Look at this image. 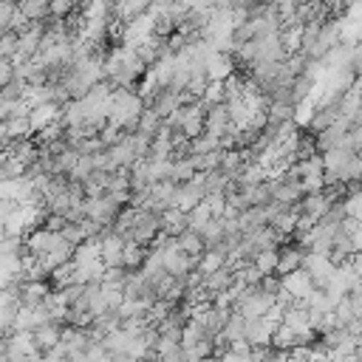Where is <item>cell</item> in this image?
<instances>
[{
    "label": "cell",
    "instance_id": "obj_6",
    "mask_svg": "<svg viewBox=\"0 0 362 362\" xmlns=\"http://www.w3.org/2000/svg\"><path fill=\"white\" fill-rule=\"evenodd\" d=\"M223 266H229V252H226V243L223 246H218V249H206L204 255H201V260H198V272L206 277V274H215V272H221Z\"/></svg>",
    "mask_w": 362,
    "mask_h": 362
},
{
    "label": "cell",
    "instance_id": "obj_4",
    "mask_svg": "<svg viewBox=\"0 0 362 362\" xmlns=\"http://www.w3.org/2000/svg\"><path fill=\"white\" fill-rule=\"evenodd\" d=\"M59 119H62V107H59L57 102L37 105V107H31V113H28V122H31V130H34V133H40V130L57 124Z\"/></svg>",
    "mask_w": 362,
    "mask_h": 362
},
{
    "label": "cell",
    "instance_id": "obj_12",
    "mask_svg": "<svg viewBox=\"0 0 362 362\" xmlns=\"http://www.w3.org/2000/svg\"><path fill=\"white\" fill-rule=\"evenodd\" d=\"M277 260H280V249H260L252 263H255V269H257L263 277H269V274L277 272Z\"/></svg>",
    "mask_w": 362,
    "mask_h": 362
},
{
    "label": "cell",
    "instance_id": "obj_18",
    "mask_svg": "<svg viewBox=\"0 0 362 362\" xmlns=\"http://www.w3.org/2000/svg\"><path fill=\"white\" fill-rule=\"evenodd\" d=\"M74 11H76V6L71 0H54V3H48V14L54 20H68V14H74Z\"/></svg>",
    "mask_w": 362,
    "mask_h": 362
},
{
    "label": "cell",
    "instance_id": "obj_3",
    "mask_svg": "<svg viewBox=\"0 0 362 362\" xmlns=\"http://www.w3.org/2000/svg\"><path fill=\"white\" fill-rule=\"evenodd\" d=\"M283 280V291L286 294H291L294 300H300V303H305L308 300V294L314 291V283H311V277H308V272L305 269H300V272H291V274H286V277H280Z\"/></svg>",
    "mask_w": 362,
    "mask_h": 362
},
{
    "label": "cell",
    "instance_id": "obj_8",
    "mask_svg": "<svg viewBox=\"0 0 362 362\" xmlns=\"http://www.w3.org/2000/svg\"><path fill=\"white\" fill-rule=\"evenodd\" d=\"M147 255H150V252H147L141 243L127 240V243H124V252H122V266H124L127 272H141V266H144Z\"/></svg>",
    "mask_w": 362,
    "mask_h": 362
},
{
    "label": "cell",
    "instance_id": "obj_5",
    "mask_svg": "<svg viewBox=\"0 0 362 362\" xmlns=\"http://www.w3.org/2000/svg\"><path fill=\"white\" fill-rule=\"evenodd\" d=\"M305 249H300V246H294V243H288V246H283L280 249V260H277V277H286V274H291V272H300L303 269V263H305Z\"/></svg>",
    "mask_w": 362,
    "mask_h": 362
},
{
    "label": "cell",
    "instance_id": "obj_1",
    "mask_svg": "<svg viewBox=\"0 0 362 362\" xmlns=\"http://www.w3.org/2000/svg\"><path fill=\"white\" fill-rule=\"evenodd\" d=\"M124 238L119 232H113V226H107L99 238V249H102V263L105 269H116L122 266V252H124Z\"/></svg>",
    "mask_w": 362,
    "mask_h": 362
},
{
    "label": "cell",
    "instance_id": "obj_21",
    "mask_svg": "<svg viewBox=\"0 0 362 362\" xmlns=\"http://www.w3.org/2000/svg\"><path fill=\"white\" fill-rule=\"evenodd\" d=\"M110 362H141V359H136V356H130V354H113Z\"/></svg>",
    "mask_w": 362,
    "mask_h": 362
},
{
    "label": "cell",
    "instance_id": "obj_9",
    "mask_svg": "<svg viewBox=\"0 0 362 362\" xmlns=\"http://www.w3.org/2000/svg\"><path fill=\"white\" fill-rule=\"evenodd\" d=\"M161 229H164L170 238H178L181 232H187V215H184L181 209H175V206L164 209V212H161Z\"/></svg>",
    "mask_w": 362,
    "mask_h": 362
},
{
    "label": "cell",
    "instance_id": "obj_2",
    "mask_svg": "<svg viewBox=\"0 0 362 362\" xmlns=\"http://www.w3.org/2000/svg\"><path fill=\"white\" fill-rule=\"evenodd\" d=\"M235 127H232V119H229V107L226 105H215V107H209L206 110V133L209 136H215L218 141L223 139V136H229Z\"/></svg>",
    "mask_w": 362,
    "mask_h": 362
},
{
    "label": "cell",
    "instance_id": "obj_7",
    "mask_svg": "<svg viewBox=\"0 0 362 362\" xmlns=\"http://www.w3.org/2000/svg\"><path fill=\"white\" fill-rule=\"evenodd\" d=\"M62 328L65 325H57V322H48V325H40L34 331V345L40 354H48L51 348H57L62 342Z\"/></svg>",
    "mask_w": 362,
    "mask_h": 362
},
{
    "label": "cell",
    "instance_id": "obj_11",
    "mask_svg": "<svg viewBox=\"0 0 362 362\" xmlns=\"http://www.w3.org/2000/svg\"><path fill=\"white\" fill-rule=\"evenodd\" d=\"M229 345L232 342H243L246 339V317H240L238 311H232L229 314V320H226V328H223V334H221Z\"/></svg>",
    "mask_w": 362,
    "mask_h": 362
},
{
    "label": "cell",
    "instance_id": "obj_13",
    "mask_svg": "<svg viewBox=\"0 0 362 362\" xmlns=\"http://www.w3.org/2000/svg\"><path fill=\"white\" fill-rule=\"evenodd\" d=\"M17 8H20L31 23H45V20L51 17L45 0H23V3H17Z\"/></svg>",
    "mask_w": 362,
    "mask_h": 362
},
{
    "label": "cell",
    "instance_id": "obj_20",
    "mask_svg": "<svg viewBox=\"0 0 362 362\" xmlns=\"http://www.w3.org/2000/svg\"><path fill=\"white\" fill-rule=\"evenodd\" d=\"M65 226H68V218L59 215V212H48L45 221H42V229H45V232H54V235H59Z\"/></svg>",
    "mask_w": 362,
    "mask_h": 362
},
{
    "label": "cell",
    "instance_id": "obj_15",
    "mask_svg": "<svg viewBox=\"0 0 362 362\" xmlns=\"http://www.w3.org/2000/svg\"><path fill=\"white\" fill-rule=\"evenodd\" d=\"M215 215H212V209H209V204L206 201H201L192 212H187V229H195V232H201L209 221H212Z\"/></svg>",
    "mask_w": 362,
    "mask_h": 362
},
{
    "label": "cell",
    "instance_id": "obj_14",
    "mask_svg": "<svg viewBox=\"0 0 362 362\" xmlns=\"http://www.w3.org/2000/svg\"><path fill=\"white\" fill-rule=\"evenodd\" d=\"M164 130V119L158 116V113H153L150 107H144V113L139 116V133H144V136H158Z\"/></svg>",
    "mask_w": 362,
    "mask_h": 362
},
{
    "label": "cell",
    "instance_id": "obj_10",
    "mask_svg": "<svg viewBox=\"0 0 362 362\" xmlns=\"http://www.w3.org/2000/svg\"><path fill=\"white\" fill-rule=\"evenodd\" d=\"M178 246H181V252H187V255L195 257V260H201V255L206 252V243H204L201 232H195V229L181 232V235H178Z\"/></svg>",
    "mask_w": 362,
    "mask_h": 362
},
{
    "label": "cell",
    "instance_id": "obj_16",
    "mask_svg": "<svg viewBox=\"0 0 362 362\" xmlns=\"http://www.w3.org/2000/svg\"><path fill=\"white\" fill-rule=\"evenodd\" d=\"M198 173H195V167H192V158H175L173 161V175H170V181L173 184H187V181H192Z\"/></svg>",
    "mask_w": 362,
    "mask_h": 362
},
{
    "label": "cell",
    "instance_id": "obj_19",
    "mask_svg": "<svg viewBox=\"0 0 362 362\" xmlns=\"http://www.w3.org/2000/svg\"><path fill=\"white\" fill-rule=\"evenodd\" d=\"M17 14V3H8V0H0V31H11V20Z\"/></svg>",
    "mask_w": 362,
    "mask_h": 362
},
{
    "label": "cell",
    "instance_id": "obj_22",
    "mask_svg": "<svg viewBox=\"0 0 362 362\" xmlns=\"http://www.w3.org/2000/svg\"><path fill=\"white\" fill-rule=\"evenodd\" d=\"M354 288H356V291H362V277H359V283H356V286H354Z\"/></svg>",
    "mask_w": 362,
    "mask_h": 362
},
{
    "label": "cell",
    "instance_id": "obj_17",
    "mask_svg": "<svg viewBox=\"0 0 362 362\" xmlns=\"http://www.w3.org/2000/svg\"><path fill=\"white\" fill-rule=\"evenodd\" d=\"M218 150H221V141L215 136H209V133H204L195 141H189V153L192 156H209V153H218Z\"/></svg>",
    "mask_w": 362,
    "mask_h": 362
}]
</instances>
